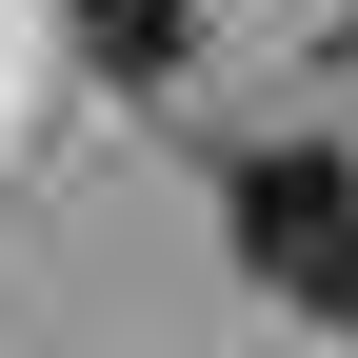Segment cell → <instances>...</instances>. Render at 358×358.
I'll list each match as a JSON object with an SVG mask.
<instances>
[{
	"mask_svg": "<svg viewBox=\"0 0 358 358\" xmlns=\"http://www.w3.org/2000/svg\"><path fill=\"white\" fill-rule=\"evenodd\" d=\"M80 60H100V80H179L199 20H179V0H80Z\"/></svg>",
	"mask_w": 358,
	"mask_h": 358,
	"instance_id": "obj_2",
	"label": "cell"
},
{
	"mask_svg": "<svg viewBox=\"0 0 358 358\" xmlns=\"http://www.w3.org/2000/svg\"><path fill=\"white\" fill-rule=\"evenodd\" d=\"M219 219H239V259L299 299V319H338V338H358V159L259 140V159H219Z\"/></svg>",
	"mask_w": 358,
	"mask_h": 358,
	"instance_id": "obj_1",
	"label": "cell"
}]
</instances>
